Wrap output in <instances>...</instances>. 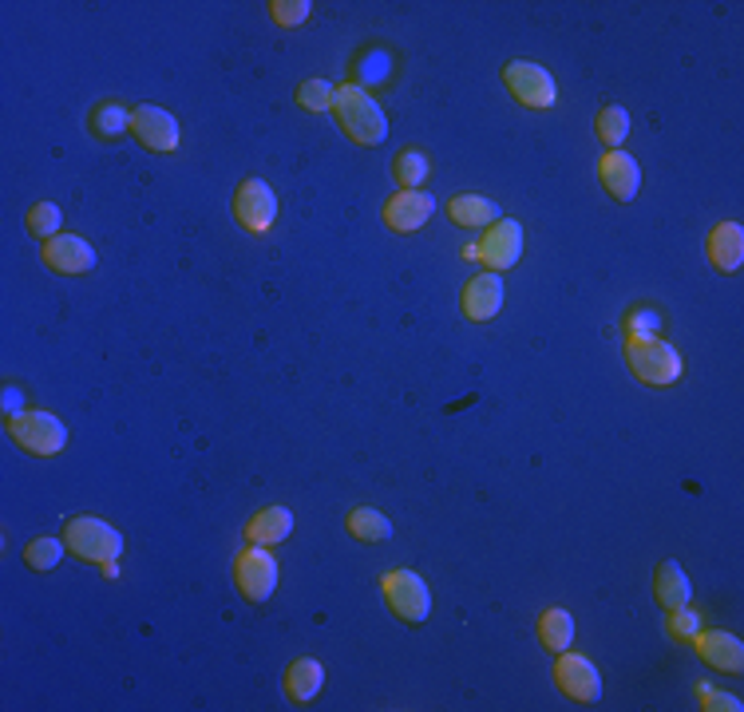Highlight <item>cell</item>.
<instances>
[{"instance_id":"cell-34","label":"cell","mask_w":744,"mask_h":712,"mask_svg":"<svg viewBox=\"0 0 744 712\" xmlns=\"http://www.w3.org/2000/svg\"><path fill=\"white\" fill-rule=\"evenodd\" d=\"M104 579H119V558H115V562H104Z\"/></svg>"},{"instance_id":"cell-3","label":"cell","mask_w":744,"mask_h":712,"mask_svg":"<svg viewBox=\"0 0 744 712\" xmlns=\"http://www.w3.org/2000/svg\"><path fill=\"white\" fill-rule=\"evenodd\" d=\"M626 364L638 376L641 384H653V388H665L682 376V357L677 349L658 337H630L626 341Z\"/></svg>"},{"instance_id":"cell-14","label":"cell","mask_w":744,"mask_h":712,"mask_svg":"<svg viewBox=\"0 0 744 712\" xmlns=\"http://www.w3.org/2000/svg\"><path fill=\"white\" fill-rule=\"evenodd\" d=\"M44 266L56 273H88L95 266V249L75 234H56L44 242Z\"/></svg>"},{"instance_id":"cell-12","label":"cell","mask_w":744,"mask_h":712,"mask_svg":"<svg viewBox=\"0 0 744 712\" xmlns=\"http://www.w3.org/2000/svg\"><path fill=\"white\" fill-rule=\"evenodd\" d=\"M435 202L420 190H396L388 202H384V226L396 230V234H416L432 218Z\"/></svg>"},{"instance_id":"cell-19","label":"cell","mask_w":744,"mask_h":712,"mask_svg":"<svg viewBox=\"0 0 744 712\" xmlns=\"http://www.w3.org/2000/svg\"><path fill=\"white\" fill-rule=\"evenodd\" d=\"M293 530V515L286 506H266L258 515L246 523V538L249 542H258V547H278L281 538H290Z\"/></svg>"},{"instance_id":"cell-9","label":"cell","mask_w":744,"mask_h":712,"mask_svg":"<svg viewBox=\"0 0 744 712\" xmlns=\"http://www.w3.org/2000/svg\"><path fill=\"white\" fill-rule=\"evenodd\" d=\"M555 685L567 692L570 701H579V704H594L602 697V677H598V669H594V661L582 657V653H570V650L558 653Z\"/></svg>"},{"instance_id":"cell-26","label":"cell","mask_w":744,"mask_h":712,"mask_svg":"<svg viewBox=\"0 0 744 712\" xmlns=\"http://www.w3.org/2000/svg\"><path fill=\"white\" fill-rule=\"evenodd\" d=\"M594 131H598V139L611 143V151H618L626 143V135H630V115L621 107H602L598 119H594Z\"/></svg>"},{"instance_id":"cell-32","label":"cell","mask_w":744,"mask_h":712,"mask_svg":"<svg viewBox=\"0 0 744 712\" xmlns=\"http://www.w3.org/2000/svg\"><path fill=\"white\" fill-rule=\"evenodd\" d=\"M658 325H662V317H658L653 310H633L630 317H626L630 337H658Z\"/></svg>"},{"instance_id":"cell-27","label":"cell","mask_w":744,"mask_h":712,"mask_svg":"<svg viewBox=\"0 0 744 712\" xmlns=\"http://www.w3.org/2000/svg\"><path fill=\"white\" fill-rule=\"evenodd\" d=\"M127 127H131V115H127L119 104H112V100L92 112V131L100 135V139H115V135H124Z\"/></svg>"},{"instance_id":"cell-2","label":"cell","mask_w":744,"mask_h":712,"mask_svg":"<svg viewBox=\"0 0 744 712\" xmlns=\"http://www.w3.org/2000/svg\"><path fill=\"white\" fill-rule=\"evenodd\" d=\"M4 432L12 435V444L24 447L28 455H40V459H53L68 444V428L53 412H28V408H21V412L4 416Z\"/></svg>"},{"instance_id":"cell-22","label":"cell","mask_w":744,"mask_h":712,"mask_svg":"<svg viewBox=\"0 0 744 712\" xmlns=\"http://www.w3.org/2000/svg\"><path fill=\"white\" fill-rule=\"evenodd\" d=\"M538 641H543L550 653L570 650V641H574V618H570L562 606L543 609V618H538Z\"/></svg>"},{"instance_id":"cell-21","label":"cell","mask_w":744,"mask_h":712,"mask_svg":"<svg viewBox=\"0 0 744 712\" xmlns=\"http://www.w3.org/2000/svg\"><path fill=\"white\" fill-rule=\"evenodd\" d=\"M447 214H452V222H460V226H467V230L499 222V207L491 198H479V195H455L452 202H447Z\"/></svg>"},{"instance_id":"cell-1","label":"cell","mask_w":744,"mask_h":712,"mask_svg":"<svg viewBox=\"0 0 744 712\" xmlns=\"http://www.w3.org/2000/svg\"><path fill=\"white\" fill-rule=\"evenodd\" d=\"M333 115H337V124H341V131L349 135L352 143L381 147L384 139H388V115H384L381 104H376L364 87H357V83L333 87Z\"/></svg>"},{"instance_id":"cell-16","label":"cell","mask_w":744,"mask_h":712,"mask_svg":"<svg viewBox=\"0 0 744 712\" xmlns=\"http://www.w3.org/2000/svg\"><path fill=\"white\" fill-rule=\"evenodd\" d=\"M693 645H697L705 665H713V669H721V673L744 669V645H741V638H733V633H721V630L697 633Z\"/></svg>"},{"instance_id":"cell-25","label":"cell","mask_w":744,"mask_h":712,"mask_svg":"<svg viewBox=\"0 0 744 712\" xmlns=\"http://www.w3.org/2000/svg\"><path fill=\"white\" fill-rule=\"evenodd\" d=\"M63 550H68V542L63 538H32L28 547H24V562H28L32 570H56L60 567Z\"/></svg>"},{"instance_id":"cell-10","label":"cell","mask_w":744,"mask_h":712,"mask_svg":"<svg viewBox=\"0 0 744 712\" xmlns=\"http://www.w3.org/2000/svg\"><path fill=\"white\" fill-rule=\"evenodd\" d=\"M234 218L249 234H266L274 226V218H278V198H274V190L261 178H246L234 190Z\"/></svg>"},{"instance_id":"cell-11","label":"cell","mask_w":744,"mask_h":712,"mask_svg":"<svg viewBox=\"0 0 744 712\" xmlns=\"http://www.w3.org/2000/svg\"><path fill=\"white\" fill-rule=\"evenodd\" d=\"M131 135L147 147V151L166 155V151H175L178 147V119L171 112H163V107L143 104L131 112Z\"/></svg>"},{"instance_id":"cell-7","label":"cell","mask_w":744,"mask_h":712,"mask_svg":"<svg viewBox=\"0 0 744 712\" xmlns=\"http://www.w3.org/2000/svg\"><path fill=\"white\" fill-rule=\"evenodd\" d=\"M503 83H507V92L515 95L523 107H538V112H543V107H555V100H558L555 80H550V72L547 68H538V63H527V60L507 63Z\"/></svg>"},{"instance_id":"cell-31","label":"cell","mask_w":744,"mask_h":712,"mask_svg":"<svg viewBox=\"0 0 744 712\" xmlns=\"http://www.w3.org/2000/svg\"><path fill=\"white\" fill-rule=\"evenodd\" d=\"M665 630H670L673 641H693L701 633V618H697V609H670V621H665Z\"/></svg>"},{"instance_id":"cell-13","label":"cell","mask_w":744,"mask_h":712,"mask_svg":"<svg viewBox=\"0 0 744 712\" xmlns=\"http://www.w3.org/2000/svg\"><path fill=\"white\" fill-rule=\"evenodd\" d=\"M503 278L499 273H479L464 285V297H460V310L467 320H491L503 310Z\"/></svg>"},{"instance_id":"cell-20","label":"cell","mask_w":744,"mask_h":712,"mask_svg":"<svg viewBox=\"0 0 744 712\" xmlns=\"http://www.w3.org/2000/svg\"><path fill=\"white\" fill-rule=\"evenodd\" d=\"M321 685H325V669H321V661L301 657L286 669V692H290V701L310 704L321 692Z\"/></svg>"},{"instance_id":"cell-5","label":"cell","mask_w":744,"mask_h":712,"mask_svg":"<svg viewBox=\"0 0 744 712\" xmlns=\"http://www.w3.org/2000/svg\"><path fill=\"white\" fill-rule=\"evenodd\" d=\"M381 586H384L388 609H393L400 621H408V626H420V621L432 614V590H428V582L420 579V574H412V570H388Z\"/></svg>"},{"instance_id":"cell-8","label":"cell","mask_w":744,"mask_h":712,"mask_svg":"<svg viewBox=\"0 0 744 712\" xmlns=\"http://www.w3.org/2000/svg\"><path fill=\"white\" fill-rule=\"evenodd\" d=\"M479 246V261L487 266V273H503V269L519 266V254H523V226L515 218H499L484 230Z\"/></svg>"},{"instance_id":"cell-18","label":"cell","mask_w":744,"mask_h":712,"mask_svg":"<svg viewBox=\"0 0 744 712\" xmlns=\"http://www.w3.org/2000/svg\"><path fill=\"white\" fill-rule=\"evenodd\" d=\"M653 598H658L662 609L689 606L693 586H689V574L682 570V562H662V567L653 570Z\"/></svg>"},{"instance_id":"cell-17","label":"cell","mask_w":744,"mask_h":712,"mask_svg":"<svg viewBox=\"0 0 744 712\" xmlns=\"http://www.w3.org/2000/svg\"><path fill=\"white\" fill-rule=\"evenodd\" d=\"M705 249H709V261H713L717 273H736L744 261V226H736V222L713 226Z\"/></svg>"},{"instance_id":"cell-30","label":"cell","mask_w":744,"mask_h":712,"mask_svg":"<svg viewBox=\"0 0 744 712\" xmlns=\"http://www.w3.org/2000/svg\"><path fill=\"white\" fill-rule=\"evenodd\" d=\"M310 12H313L310 0H274L269 4V16H274L278 28H298V24L310 21Z\"/></svg>"},{"instance_id":"cell-33","label":"cell","mask_w":744,"mask_h":712,"mask_svg":"<svg viewBox=\"0 0 744 712\" xmlns=\"http://www.w3.org/2000/svg\"><path fill=\"white\" fill-rule=\"evenodd\" d=\"M697 697H701L705 709H709V712H717V709H724V712H741V709H744V704L736 701V697H729V692H713L709 685H701V689H697Z\"/></svg>"},{"instance_id":"cell-28","label":"cell","mask_w":744,"mask_h":712,"mask_svg":"<svg viewBox=\"0 0 744 712\" xmlns=\"http://www.w3.org/2000/svg\"><path fill=\"white\" fill-rule=\"evenodd\" d=\"M24 222H28V234L44 237V242H53L56 230L63 226V214H60V207H53V202H36Z\"/></svg>"},{"instance_id":"cell-24","label":"cell","mask_w":744,"mask_h":712,"mask_svg":"<svg viewBox=\"0 0 744 712\" xmlns=\"http://www.w3.org/2000/svg\"><path fill=\"white\" fill-rule=\"evenodd\" d=\"M393 175L396 183H400V190H416V186L432 175V166H428V155H420V151H400V155L393 159Z\"/></svg>"},{"instance_id":"cell-6","label":"cell","mask_w":744,"mask_h":712,"mask_svg":"<svg viewBox=\"0 0 744 712\" xmlns=\"http://www.w3.org/2000/svg\"><path fill=\"white\" fill-rule=\"evenodd\" d=\"M234 582H239V594L246 602H266L278 590V558L254 542L234 558Z\"/></svg>"},{"instance_id":"cell-29","label":"cell","mask_w":744,"mask_h":712,"mask_svg":"<svg viewBox=\"0 0 744 712\" xmlns=\"http://www.w3.org/2000/svg\"><path fill=\"white\" fill-rule=\"evenodd\" d=\"M298 107L301 112H333V83L329 80H305L298 87Z\"/></svg>"},{"instance_id":"cell-4","label":"cell","mask_w":744,"mask_h":712,"mask_svg":"<svg viewBox=\"0 0 744 712\" xmlns=\"http://www.w3.org/2000/svg\"><path fill=\"white\" fill-rule=\"evenodd\" d=\"M63 542H68V550H72L75 558H83V562H115V558L124 555V535L112 527V523H104V518H68V527H63Z\"/></svg>"},{"instance_id":"cell-35","label":"cell","mask_w":744,"mask_h":712,"mask_svg":"<svg viewBox=\"0 0 744 712\" xmlns=\"http://www.w3.org/2000/svg\"><path fill=\"white\" fill-rule=\"evenodd\" d=\"M460 254H464V261H476L479 258V246H464Z\"/></svg>"},{"instance_id":"cell-23","label":"cell","mask_w":744,"mask_h":712,"mask_svg":"<svg viewBox=\"0 0 744 712\" xmlns=\"http://www.w3.org/2000/svg\"><path fill=\"white\" fill-rule=\"evenodd\" d=\"M345 527H349L352 538H361V542H384V538H393V523H388V515H381L376 506H357V511H349Z\"/></svg>"},{"instance_id":"cell-15","label":"cell","mask_w":744,"mask_h":712,"mask_svg":"<svg viewBox=\"0 0 744 712\" xmlns=\"http://www.w3.org/2000/svg\"><path fill=\"white\" fill-rule=\"evenodd\" d=\"M598 178H602V186L618 198V202H633V198H638L641 171L626 151H606L602 163H598Z\"/></svg>"}]
</instances>
